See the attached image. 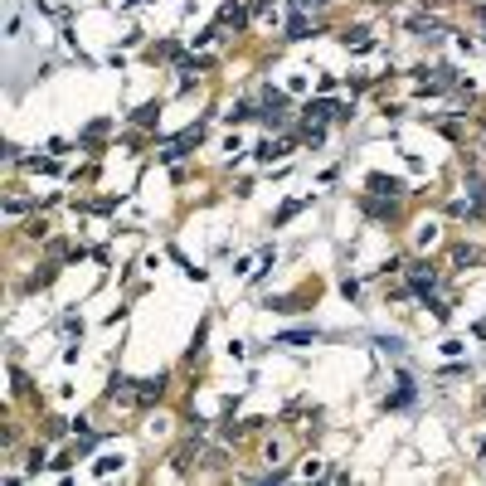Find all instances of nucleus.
I'll use <instances>...</instances> for the list:
<instances>
[{
	"mask_svg": "<svg viewBox=\"0 0 486 486\" xmlns=\"http://www.w3.org/2000/svg\"><path fill=\"white\" fill-rule=\"evenodd\" d=\"M403 273H408V292H413V296H423V301H433V292H438V268H433L428 258H418V263H408Z\"/></svg>",
	"mask_w": 486,
	"mask_h": 486,
	"instance_id": "1",
	"label": "nucleus"
},
{
	"mask_svg": "<svg viewBox=\"0 0 486 486\" xmlns=\"http://www.w3.org/2000/svg\"><path fill=\"white\" fill-rule=\"evenodd\" d=\"M199 141H204V127L194 122V127H185V131H180V141H171V146H161L156 156H161L166 166H176V161H185V156H190V146H199Z\"/></svg>",
	"mask_w": 486,
	"mask_h": 486,
	"instance_id": "2",
	"label": "nucleus"
},
{
	"mask_svg": "<svg viewBox=\"0 0 486 486\" xmlns=\"http://www.w3.org/2000/svg\"><path fill=\"white\" fill-rule=\"evenodd\" d=\"M258 117L278 131V127H287V93H278V88H263V102H258Z\"/></svg>",
	"mask_w": 486,
	"mask_h": 486,
	"instance_id": "3",
	"label": "nucleus"
},
{
	"mask_svg": "<svg viewBox=\"0 0 486 486\" xmlns=\"http://www.w3.org/2000/svg\"><path fill=\"white\" fill-rule=\"evenodd\" d=\"M336 112H341V102H331V97H311V102L301 107L306 127H326V122H336Z\"/></svg>",
	"mask_w": 486,
	"mask_h": 486,
	"instance_id": "4",
	"label": "nucleus"
},
{
	"mask_svg": "<svg viewBox=\"0 0 486 486\" xmlns=\"http://www.w3.org/2000/svg\"><path fill=\"white\" fill-rule=\"evenodd\" d=\"M287 151H292V136H263V141L253 146V156H258L263 166H273V161H283Z\"/></svg>",
	"mask_w": 486,
	"mask_h": 486,
	"instance_id": "5",
	"label": "nucleus"
},
{
	"mask_svg": "<svg viewBox=\"0 0 486 486\" xmlns=\"http://www.w3.org/2000/svg\"><path fill=\"white\" fill-rule=\"evenodd\" d=\"M166 385H171L166 375H151V380H136V408H151V403H156V399L166 394Z\"/></svg>",
	"mask_w": 486,
	"mask_h": 486,
	"instance_id": "6",
	"label": "nucleus"
},
{
	"mask_svg": "<svg viewBox=\"0 0 486 486\" xmlns=\"http://www.w3.org/2000/svg\"><path fill=\"white\" fill-rule=\"evenodd\" d=\"M248 20H253V5H243V0H224V10H219V29H224V24L243 29Z\"/></svg>",
	"mask_w": 486,
	"mask_h": 486,
	"instance_id": "7",
	"label": "nucleus"
},
{
	"mask_svg": "<svg viewBox=\"0 0 486 486\" xmlns=\"http://www.w3.org/2000/svg\"><path fill=\"white\" fill-rule=\"evenodd\" d=\"M365 214H370V219H394V214H399V199H394V194H365Z\"/></svg>",
	"mask_w": 486,
	"mask_h": 486,
	"instance_id": "8",
	"label": "nucleus"
},
{
	"mask_svg": "<svg viewBox=\"0 0 486 486\" xmlns=\"http://www.w3.org/2000/svg\"><path fill=\"white\" fill-rule=\"evenodd\" d=\"M316 34V20H311V10H292V20H287V39L296 44V39H311Z\"/></svg>",
	"mask_w": 486,
	"mask_h": 486,
	"instance_id": "9",
	"label": "nucleus"
},
{
	"mask_svg": "<svg viewBox=\"0 0 486 486\" xmlns=\"http://www.w3.org/2000/svg\"><path fill=\"white\" fill-rule=\"evenodd\" d=\"M365 185H370V194H394V199L403 194V180H399V176H385V171H370Z\"/></svg>",
	"mask_w": 486,
	"mask_h": 486,
	"instance_id": "10",
	"label": "nucleus"
},
{
	"mask_svg": "<svg viewBox=\"0 0 486 486\" xmlns=\"http://www.w3.org/2000/svg\"><path fill=\"white\" fill-rule=\"evenodd\" d=\"M341 44H345L350 54H365V49H375V34H370L365 24H355V29H345V34H341Z\"/></svg>",
	"mask_w": 486,
	"mask_h": 486,
	"instance_id": "11",
	"label": "nucleus"
},
{
	"mask_svg": "<svg viewBox=\"0 0 486 486\" xmlns=\"http://www.w3.org/2000/svg\"><path fill=\"white\" fill-rule=\"evenodd\" d=\"M408 34H413V39H428V44H438V39H443V24L418 15V20H408Z\"/></svg>",
	"mask_w": 486,
	"mask_h": 486,
	"instance_id": "12",
	"label": "nucleus"
},
{
	"mask_svg": "<svg viewBox=\"0 0 486 486\" xmlns=\"http://www.w3.org/2000/svg\"><path fill=\"white\" fill-rule=\"evenodd\" d=\"M413 394H418V389H413V380H408V375H399V389L385 399V408H408V403H413Z\"/></svg>",
	"mask_w": 486,
	"mask_h": 486,
	"instance_id": "13",
	"label": "nucleus"
},
{
	"mask_svg": "<svg viewBox=\"0 0 486 486\" xmlns=\"http://www.w3.org/2000/svg\"><path fill=\"white\" fill-rule=\"evenodd\" d=\"M131 122H136V127H156V122H161V102H141V107L131 112Z\"/></svg>",
	"mask_w": 486,
	"mask_h": 486,
	"instance_id": "14",
	"label": "nucleus"
},
{
	"mask_svg": "<svg viewBox=\"0 0 486 486\" xmlns=\"http://www.w3.org/2000/svg\"><path fill=\"white\" fill-rule=\"evenodd\" d=\"M301 204H306V199H287V204L278 209V219H273V229H283L287 219H296V214H301Z\"/></svg>",
	"mask_w": 486,
	"mask_h": 486,
	"instance_id": "15",
	"label": "nucleus"
},
{
	"mask_svg": "<svg viewBox=\"0 0 486 486\" xmlns=\"http://www.w3.org/2000/svg\"><path fill=\"white\" fill-rule=\"evenodd\" d=\"M477 258H482V253H477V248H467V243H457V248H452V263H457V268H472Z\"/></svg>",
	"mask_w": 486,
	"mask_h": 486,
	"instance_id": "16",
	"label": "nucleus"
},
{
	"mask_svg": "<svg viewBox=\"0 0 486 486\" xmlns=\"http://www.w3.org/2000/svg\"><path fill=\"white\" fill-rule=\"evenodd\" d=\"M316 341V331H287V336H278V345H311Z\"/></svg>",
	"mask_w": 486,
	"mask_h": 486,
	"instance_id": "17",
	"label": "nucleus"
},
{
	"mask_svg": "<svg viewBox=\"0 0 486 486\" xmlns=\"http://www.w3.org/2000/svg\"><path fill=\"white\" fill-rule=\"evenodd\" d=\"M190 457H199V443H190V448H180V452H176V472H180V477L190 472Z\"/></svg>",
	"mask_w": 486,
	"mask_h": 486,
	"instance_id": "18",
	"label": "nucleus"
},
{
	"mask_svg": "<svg viewBox=\"0 0 486 486\" xmlns=\"http://www.w3.org/2000/svg\"><path fill=\"white\" fill-rule=\"evenodd\" d=\"M151 59H180V44H176V39H161V44L151 49Z\"/></svg>",
	"mask_w": 486,
	"mask_h": 486,
	"instance_id": "19",
	"label": "nucleus"
},
{
	"mask_svg": "<svg viewBox=\"0 0 486 486\" xmlns=\"http://www.w3.org/2000/svg\"><path fill=\"white\" fill-rule=\"evenodd\" d=\"M122 467V457H97V467H93V477H112Z\"/></svg>",
	"mask_w": 486,
	"mask_h": 486,
	"instance_id": "20",
	"label": "nucleus"
},
{
	"mask_svg": "<svg viewBox=\"0 0 486 486\" xmlns=\"http://www.w3.org/2000/svg\"><path fill=\"white\" fill-rule=\"evenodd\" d=\"M243 117H253V107H248V102H238V107H229V112H224V122H234V127H238Z\"/></svg>",
	"mask_w": 486,
	"mask_h": 486,
	"instance_id": "21",
	"label": "nucleus"
},
{
	"mask_svg": "<svg viewBox=\"0 0 486 486\" xmlns=\"http://www.w3.org/2000/svg\"><path fill=\"white\" fill-rule=\"evenodd\" d=\"M204 336H209V321H199V331H194V345H190V350H185L190 360H194V355H199V350H204Z\"/></svg>",
	"mask_w": 486,
	"mask_h": 486,
	"instance_id": "22",
	"label": "nucleus"
},
{
	"mask_svg": "<svg viewBox=\"0 0 486 486\" xmlns=\"http://www.w3.org/2000/svg\"><path fill=\"white\" fill-rule=\"evenodd\" d=\"M24 472H29V477H39V472H44V448H34V452H29V467H24Z\"/></svg>",
	"mask_w": 486,
	"mask_h": 486,
	"instance_id": "23",
	"label": "nucleus"
},
{
	"mask_svg": "<svg viewBox=\"0 0 486 486\" xmlns=\"http://www.w3.org/2000/svg\"><path fill=\"white\" fill-rule=\"evenodd\" d=\"M49 283H54V268H44V273H34V278H29L24 287H49Z\"/></svg>",
	"mask_w": 486,
	"mask_h": 486,
	"instance_id": "24",
	"label": "nucleus"
},
{
	"mask_svg": "<svg viewBox=\"0 0 486 486\" xmlns=\"http://www.w3.org/2000/svg\"><path fill=\"white\" fill-rule=\"evenodd\" d=\"M375 345H380L385 355H399V350H403V341H394V336H385V341H375Z\"/></svg>",
	"mask_w": 486,
	"mask_h": 486,
	"instance_id": "25",
	"label": "nucleus"
},
{
	"mask_svg": "<svg viewBox=\"0 0 486 486\" xmlns=\"http://www.w3.org/2000/svg\"><path fill=\"white\" fill-rule=\"evenodd\" d=\"M331 0H292V10H326Z\"/></svg>",
	"mask_w": 486,
	"mask_h": 486,
	"instance_id": "26",
	"label": "nucleus"
},
{
	"mask_svg": "<svg viewBox=\"0 0 486 486\" xmlns=\"http://www.w3.org/2000/svg\"><path fill=\"white\" fill-rule=\"evenodd\" d=\"M268 10H278V0H253V15H268Z\"/></svg>",
	"mask_w": 486,
	"mask_h": 486,
	"instance_id": "27",
	"label": "nucleus"
},
{
	"mask_svg": "<svg viewBox=\"0 0 486 486\" xmlns=\"http://www.w3.org/2000/svg\"><path fill=\"white\" fill-rule=\"evenodd\" d=\"M127 5H141V0H127Z\"/></svg>",
	"mask_w": 486,
	"mask_h": 486,
	"instance_id": "28",
	"label": "nucleus"
},
{
	"mask_svg": "<svg viewBox=\"0 0 486 486\" xmlns=\"http://www.w3.org/2000/svg\"><path fill=\"white\" fill-rule=\"evenodd\" d=\"M482 403H486V389H482Z\"/></svg>",
	"mask_w": 486,
	"mask_h": 486,
	"instance_id": "29",
	"label": "nucleus"
}]
</instances>
